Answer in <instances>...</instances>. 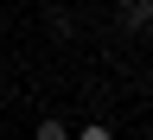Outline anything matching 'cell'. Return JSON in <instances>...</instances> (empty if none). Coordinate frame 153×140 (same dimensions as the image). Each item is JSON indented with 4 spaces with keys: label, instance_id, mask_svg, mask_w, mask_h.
<instances>
[{
    "label": "cell",
    "instance_id": "cell-1",
    "mask_svg": "<svg viewBox=\"0 0 153 140\" xmlns=\"http://www.w3.org/2000/svg\"><path fill=\"white\" fill-rule=\"evenodd\" d=\"M115 19H121V32L140 38V32H153V0H121V13H115Z\"/></svg>",
    "mask_w": 153,
    "mask_h": 140
},
{
    "label": "cell",
    "instance_id": "cell-2",
    "mask_svg": "<svg viewBox=\"0 0 153 140\" xmlns=\"http://www.w3.org/2000/svg\"><path fill=\"white\" fill-rule=\"evenodd\" d=\"M32 134H38V140H70V134H76V127H70V121H57V115H45V121H38V127H32Z\"/></svg>",
    "mask_w": 153,
    "mask_h": 140
},
{
    "label": "cell",
    "instance_id": "cell-3",
    "mask_svg": "<svg viewBox=\"0 0 153 140\" xmlns=\"http://www.w3.org/2000/svg\"><path fill=\"white\" fill-rule=\"evenodd\" d=\"M147 38H153V32H147Z\"/></svg>",
    "mask_w": 153,
    "mask_h": 140
}]
</instances>
